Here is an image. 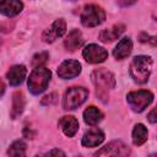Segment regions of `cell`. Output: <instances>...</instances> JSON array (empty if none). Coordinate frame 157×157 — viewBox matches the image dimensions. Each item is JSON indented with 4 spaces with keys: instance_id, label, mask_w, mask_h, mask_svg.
<instances>
[{
    "instance_id": "obj_1",
    "label": "cell",
    "mask_w": 157,
    "mask_h": 157,
    "mask_svg": "<svg viewBox=\"0 0 157 157\" xmlns=\"http://www.w3.org/2000/svg\"><path fill=\"white\" fill-rule=\"evenodd\" d=\"M91 80L96 87V93L98 96V98L103 102H105L108 99V94L109 91L112 88H114L115 86V78L114 75L105 70V69H97L91 74Z\"/></svg>"
},
{
    "instance_id": "obj_2",
    "label": "cell",
    "mask_w": 157,
    "mask_h": 157,
    "mask_svg": "<svg viewBox=\"0 0 157 157\" xmlns=\"http://www.w3.org/2000/svg\"><path fill=\"white\" fill-rule=\"evenodd\" d=\"M152 59L147 55H137L132 59L130 64V75L135 82L145 83L147 82L152 71Z\"/></svg>"
},
{
    "instance_id": "obj_3",
    "label": "cell",
    "mask_w": 157,
    "mask_h": 157,
    "mask_svg": "<svg viewBox=\"0 0 157 157\" xmlns=\"http://www.w3.org/2000/svg\"><path fill=\"white\" fill-rule=\"evenodd\" d=\"M50 77H52V72L49 69L43 67V66L34 67L33 71L29 74V77L27 81V86H28V90L31 91V93H33V94L42 93L48 87Z\"/></svg>"
},
{
    "instance_id": "obj_4",
    "label": "cell",
    "mask_w": 157,
    "mask_h": 157,
    "mask_svg": "<svg viewBox=\"0 0 157 157\" xmlns=\"http://www.w3.org/2000/svg\"><path fill=\"white\" fill-rule=\"evenodd\" d=\"M88 97V90L85 87L74 86L70 87L63 98V107L65 110H72L78 108Z\"/></svg>"
},
{
    "instance_id": "obj_5",
    "label": "cell",
    "mask_w": 157,
    "mask_h": 157,
    "mask_svg": "<svg viewBox=\"0 0 157 157\" xmlns=\"http://www.w3.org/2000/svg\"><path fill=\"white\" fill-rule=\"evenodd\" d=\"M80 18H81V23L85 27H96L104 22L105 12L101 6L90 4L83 7Z\"/></svg>"
},
{
    "instance_id": "obj_6",
    "label": "cell",
    "mask_w": 157,
    "mask_h": 157,
    "mask_svg": "<svg viewBox=\"0 0 157 157\" xmlns=\"http://www.w3.org/2000/svg\"><path fill=\"white\" fill-rule=\"evenodd\" d=\"M152 101H153V94L146 90L132 91V92L128 93V96H126L128 104L136 113L144 112L152 103Z\"/></svg>"
},
{
    "instance_id": "obj_7",
    "label": "cell",
    "mask_w": 157,
    "mask_h": 157,
    "mask_svg": "<svg viewBox=\"0 0 157 157\" xmlns=\"http://www.w3.org/2000/svg\"><path fill=\"white\" fill-rule=\"evenodd\" d=\"M82 56L90 64H99L105 61V59L108 58V52L103 47H99L98 44L92 43L85 47L82 52Z\"/></svg>"
},
{
    "instance_id": "obj_8",
    "label": "cell",
    "mask_w": 157,
    "mask_h": 157,
    "mask_svg": "<svg viewBox=\"0 0 157 157\" xmlns=\"http://www.w3.org/2000/svg\"><path fill=\"white\" fill-rule=\"evenodd\" d=\"M65 32H66V22L63 18H59V20H55L52 23V26L43 32L42 39L45 43H53L58 38L63 37Z\"/></svg>"
},
{
    "instance_id": "obj_9",
    "label": "cell",
    "mask_w": 157,
    "mask_h": 157,
    "mask_svg": "<svg viewBox=\"0 0 157 157\" xmlns=\"http://www.w3.org/2000/svg\"><path fill=\"white\" fill-rule=\"evenodd\" d=\"M81 72V64L77 60H65L58 67V76L63 80H70Z\"/></svg>"
},
{
    "instance_id": "obj_10",
    "label": "cell",
    "mask_w": 157,
    "mask_h": 157,
    "mask_svg": "<svg viewBox=\"0 0 157 157\" xmlns=\"http://www.w3.org/2000/svg\"><path fill=\"white\" fill-rule=\"evenodd\" d=\"M130 153V148L121 141H112L105 145L102 150L97 151L96 156H128Z\"/></svg>"
},
{
    "instance_id": "obj_11",
    "label": "cell",
    "mask_w": 157,
    "mask_h": 157,
    "mask_svg": "<svg viewBox=\"0 0 157 157\" xmlns=\"http://www.w3.org/2000/svg\"><path fill=\"white\" fill-rule=\"evenodd\" d=\"M103 140H104V132L98 128H92L87 132H85L81 144L85 147H96L101 145Z\"/></svg>"
},
{
    "instance_id": "obj_12",
    "label": "cell",
    "mask_w": 157,
    "mask_h": 157,
    "mask_svg": "<svg viewBox=\"0 0 157 157\" xmlns=\"http://www.w3.org/2000/svg\"><path fill=\"white\" fill-rule=\"evenodd\" d=\"M23 9L21 0H0V13L6 17L18 15Z\"/></svg>"
},
{
    "instance_id": "obj_13",
    "label": "cell",
    "mask_w": 157,
    "mask_h": 157,
    "mask_svg": "<svg viewBox=\"0 0 157 157\" xmlns=\"http://www.w3.org/2000/svg\"><path fill=\"white\" fill-rule=\"evenodd\" d=\"M131 50H132L131 39L129 37H124L115 45V48L113 50V55H114V58L117 60H123V59H125V58H128L130 55Z\"/></svg>"
},
{
    "instance_id": "obj_14",
    "label": "cell",
    "mask_w": 157,
    "mask_h": 157,
    "mask_svg": "<svg viewBox=\"0 0 157 157\" xmlns=\"http://www.w3.org/2000/svg\"><path fill=\"white\" fill-rule=\"evenodd\" d=\"M26 74H27V70L25 65H15L7 71L6 78L11 86H18L26 78Z\"/></svg>"
},
{
    "instance_id": "obj_15",
    "label": "cell",
    "mask_w": 157,
    "mask_h": 157,
    "mask_svg": "<svg viewBox=\"0 0 157 157\" xmlns=\"http://www.w3.org/2000/svg\"><path fill=\"white\" fill-rule=\"evenodd\" d=\"M59 126L67 137H72L78 130V121L72 115H65L59 120Z\"/></svg>"
},
{
    "instance_id": "obj_16",
    "label": "cell",
    "mask_w": 157,
    "mask_h": 157,
    "mask_svg": "<svg viewBox=\"0 0 157 157\" xmlns=\"http://www.w3.org/2000/svg\"><path fill=\"white\" fill-rule=\"evenodd\" d=\"M83 44V37L82 33L78 29H72L69 32L66 39L64 40V47L69 52H75Z\"/></svg>"
},
{
    "instance_id": "obj_17",
    "label": "cell",
    "mask_w": 157,
    "mask_h": 157,
    "mask_svg": "<svg viewBox=\"0 0 157 157\" xmlns=\"http://www.w3.org/2000/svg\"><path fill=\"white\" fill-rule=\"evenodd\" d=\"M123 32H124V25L118 23V25L112 26L110 28L103 29V31L99 33V39H101L102 42H104V43L113 42V40L118 39Z\"/></svg>"
},
{
    "instance_id": "obj_18",
    "label": "cell",
    "mask_w": 157,
    "mask_h": 157,
    "mask_svg": "<svg viewBox=\"0 0 157 157\" xmlns=\"http://www.w3.org/2000/svg\"><path fill=\"white\" fill-rule=\"evenodd\" d=\"M102 119H103V113L94 105H90L83 112V120L87 125L94 126L99 121H102Z\"/></svg>"
},
{
    "instance_id": "obj_19",
    "label": "cell",
    "mask_w": 157,
    "mask_h": 157,
    "mask_svg": "<svg viewBox=\"0 0 157 157\" xmlns=\"http://www.w3.org/2000/svg\"><path fill=\"white\" fill-rule=\"evenodd\" d=\"M25 108V97L22 92H15L12 96V107H11V118L16 119L22 114Z\"/></svg>"
},
{
    "instance_id": "obj_20",
    "label": "cell",
    "mask_w": 157,
    "mask_h": 157,
    "mask_svg": "<svg viewBox=\"0 0 157 157\" xmlns=\"http://www.w3.org/2000/svg\"><path fill=\"white\" fill-rule=\"evenodd\" d=\"M148 131L144 124H136L132 129V144L135 146H141L146 142Z\"/></svg>"
},
{
    "instance_id": "obj_21",
    "label": "cell",
    "mask_w": 157,
    "mask_h": 157,
    "mask_svg": "<svg viewBox=\"0 0 157 157\" xmlns=\"http://www.w3.org/2000/svg\"><path fill=\"white\" fill-rule=\"evenodd\" d=\"M26 144L22 140H16L11 144V146L7 150V155L10 156H25L26 153Z\"/></svg>"
},
{
    "instance_id": "obj_22",
    "label": "cell",
    "mask_w": 157,
    "mask_h": 157,
    "mask_svg": "<svg viewBox=\"0 0 157 157\" xmlns=\"http://www.w3.org/2000/svg\"><path fill=\"white\" fill-rule=\"evenodd\" d=\"M49 59V54L47 52H40V53H37L33 58H32V66L33 67H39V66H43Z\"/></svg>"
},
{
    "instance_id": "obj_23",
    "label": "cell",
    "mask_w": 157,
    "mask_h": 157,
    "mask_svg": "<svg viewBox=\"0 0 157 157\" xmlns=\"http://www.w3.org/2000/svg\"><path fill=\"white\" fill-rule=\"evenodd\" d=\"M137 0H117V4L121 7H126V6H131L136 2Z\"/></svg>"
},
{
    "instance_id": "obj_24",
    "label": "cell",
    "mask_w": 157,
    "mask_h": 157,
    "mask_svg": "<svg viewBox=\"0 0 157 157\" xmlns=\"http://www.w3.org/2000/svg\"><path fill=\"white\" fill-rule=\"evenodd\" d=\"M148 121L150 123H152V124H155L156 121H157V117H156V109H152L151 112H150V114H148Z\"/></svg>"
},
{
    "instance_id": "obj_25",
    "label": "cell",
    "mask_w": 157,
    "mask_h": 157,
    "mask_svg": "<svg viewBox=\"0 0 157 157\" xmlns=\"http://www.w3.org/2000/svg\"><path fill=\"white\" fill-rule=\"evenodd\" d=\"M48 156H52V155H60V156H65V153L63 152V151H60V150H52V151H49L48 153H47Z\"/></svg>"
},
{
    "instance_id": "obj_26",
    "label": "cell",
    "mask_w": 157,
    "mask_h": 157,
    "mask_svg": "<svg viewBox=\"0 0 157 157\" xmlns=\"http://www.w3.org/2000/svg\"><path fill=\"white\" fill-rule=\"evenodd\" d=\"M4 92H5V83H4V81L0 78V97L4 94Z\"/></svg>"
},
{
    "instance_id": "obj_27",
    "label": "cell",
    "mask_w": 157,
    "mask_h": 157,
    "mask_svg": "<svg viewBox=\"0 0 157 157\" xmlns=\"http://www.w3.org/2000/svg\"><path fill=\"white\" fill-rule=\"evenodd\" d=\"M1 44H2V42H1V38H0V48H1Z\"/></svg>"
},
{
    "instance_id": "obj_28",
    "label": "cell",
    "mask_w": 157,
    "mask_h": 157,
    "mask_svg": "<svg viewBox=\"0 0 157 157\" xmlns=\"http://www.w3.org/2000/svg\"><path fill=\"white\" fill-rule=\"evenodd\" d=\"M71 1H74V0H71Z\"/></svg>"
}]
</instances>
